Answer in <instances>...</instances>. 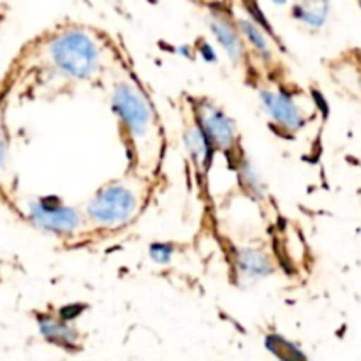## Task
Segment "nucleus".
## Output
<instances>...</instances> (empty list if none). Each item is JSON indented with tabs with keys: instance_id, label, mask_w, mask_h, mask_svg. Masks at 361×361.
<instances>
[{
	"instance_id": "obj_1",
	"label": "nucleus",
	"mask_w": 361,
	"mask_h": 361,
	"mask_svg": "<svg viewBox=\"0 0 361 361\" xmlns=\"http://www.w3.org/2000/svg\"><path fill=\"white\" fill-rule=\"evenodd\" d=\"M111 102L120 123L136 147V154L143 157V152L148 150L157 155L161 145L157 137V123L154 109L141 88L133 81H120L115 85Z\"/></svg>"
},
{
	"instance_id": "obj_2",
	"label": "nucleus",
	"mask_w": 361,
	"mask_h": 361,
	"mask_svg": "<svg viewBox=\"0 0 361 361\" xmlns=\"http://www.w3.org/2000/svg\"><path fill=\"white\" fill-rule=\"evenodd\" d=\"M48 56L59 73L74 80H88L102 63L101 46L81 28H67L53 35L48 42Z\"/></svg>"
},
{
	"instance_id": "obj_3",
	"label": "nucleus",
	"mask_w": 361,
	"mask_h": 361,
	"mask_svg": "<svg viewBox=\"0 0 361 361\" xmlns=\"http://www.w3.org/2000/svg\"><path fill=\"white\" fill-rule=\"evenodd\" d=\"M140 210V194L130 183L111 182L99 189L87 207L92 224L101 228L123 226Z\"/></svg>"
},
{
	"instance_id": "obj_4",
	"label": "nucleus",
	"mask_w": 361,
	"mask_h": 361,
	"mask_svg": "<svg viewBox=\"0 0 361 361\" xmlns=\"http://www.w3.org/2000/svg\"><path fill=\"white\" fill-rule=\"evenodd\" d=\"M28 215L39 229L53 235H73L81 228L80 214L55 196L41 197L30 203Z\"/></svg>"
},
{
	"instance_id": "obj_5",
	"label": "nucleus",
	"mask_w": 361,
	"mask_h": 361,
	"mask_svg": "<svg viewBox=\"0 0 361 361\" xmlns=\"http://www.w3.org/2000/svg\"><path fill=\"white\" fill-rule=\"evenodd\" d=\"M197 127L212 148L231 150L236 143V126L221 108L203 101L197 108Z\"/></svg>"
},
{
	"instance_id": "obj_6",
	"label": "nucleus",
	"mask_w": 361,
	"mask_h": 361,
	"mask_svg": "<svg viewBox=\"0 0 361 361\" xmlns=\"http://www.w3.org/2000/svg\"><path fill=\"white\" fill-rule=\"evenodd\" d=\"M261 101L267 108L268 115L275 120L277 126L286 130H298L305 123V115L296 104L295 99L284 90H263Z\"/></svg>"
},
{
	"instance_id": "obj_7",
	"label": "nucleus",
	"mask_w": 361,
	"mask_h": 361,
	"mask_svg": "<svg viewBox=\"0 0 361 361\" xmlns=\"http://www.w3.org/2000/svg\"><path fill=\"white\" fill-rule=\"evenodd\" d=\"M208 23H210L212 32L217 37V41L221 42L222 48L229 55V59L238 66L245 59V42H243V37L236 28L235 21L224 13H210Z\"/></svg>"
},
{
	"instance_id": "obj_8",
	"label": "nucleus",
	"mask_w": 361,
	"mask_h": 361,
	"mask_svg": "<svg viewBox=\"0 0 361 361\" xmlns=\"http://www.w3.org/2000/svg\"><path fill=\"white\" fill-rule=\"evenodd\" d=\"M236 270L245 281H256V279L268 277L274 271L270 257L267 252L256 249H238L236 250Z\"/></svg>"
},
{
	"instance_id": "obj_9",
	"label": "nucleus",
	"mask_w": 361,
	"mask_h": 361,
	"mask_svg": "<svg viewBox=\"0 0 361 361\" xmlns=\"http://www.w3.org/2000/svg\"><path fill=\"white\" fill-rule=\"evenodd\" d=\"M39 328H41V334L53 344L67 349L78 348L80 335L69 323L62 321L60 317L41 316L39 317Z\"/></svg>"
},
{
	"instance_id": "obj_10",
	"label": "nucleus",
	"mask_w": 361,
	"mask_h": 361,
	"mask_svg": "<svg viewBox=\"0 0 361 361\" xmlns=\"http://www.w3.org/2000/svg\"><path fill=\"white\" fill-rule=\"evenodd\" d=\"M238 27L242 37H245V41L259 53L261 59L267 60V62L274 59V49H271L270 39H268L267 32L259 25H256L250 20H238Z\"/></svg>"
},
{
	"instance_id": "obj_11",
	"label": "nucleus",
	"mask_w": 361,
	"mask_h": 361,
	"mask_svg": "<svg viewBox=\"0 0 361 361\" xmlns=\"http://www.w3.org/2000/svg\"><path fill=\"white\" fill-rule=\"evenodd\" d=\"M328 14H330V4L326 2L296 4L293 7V16L310 27H323L324 21L328 20Z\"/></svg>"
},
{
	"instance_id": "obj_12",
	"label": "nucleus",
	"mask_w": 361,
	"mask_h": 361,
	"mask_svg": "<svg viewBox=\"0 0 361 361\" xmlns=\"http://www.w3.org/2000/svg\"><path fill=\"white\" fill-rule=\"evenodd\" d=\"M267 348L281 361H309L296 345H293L291 342L279 337V335L267 338Z\"/></svg>"
},
{
	"instance_id": "obj_13",
	"label": "nucleus",
	"mask_w": 361,
	"mask_h": 361,
	"mask_svg": "<svg viewBox=\"0 0 361 361\" xmlns=\"http://www.w3.org/2000/svg\"><path fill=\"white\" fill-rule=\"evenodd\" d=\"M185 145H187V150H189V154L192 155V159L197 162V164H203V162H207V155H208V148H210V145L207 143V140H204V136H203V133H201L200 127L194 126L187 130Z\"/></svg>"
},
{
	"instance_id": "obj_14",
	"label": "nucleus",
	"mask_w": 361,
	"mask_h": 361,
	"mask_svg": "<svg viewBox=\"0 0 361 361\" xmlns=\"http://www.w3.org/2000/svg\"><path fill=\"white\" fill-rule=\"evenodd\" d=\"M240 176H242V183H243V185H249L250 187V192H252V194H256L257 190L263 189V185H261L259 175H257V173L254 171V168L247 161L243 162L242 166H240Z\"/></svg>"
},
{
	"instance_id": "obj_15",
	"label": "nucleus",
	"mask_w": 361,
	"mask_h": 361,
	"mask_svg": "<svg viewBox=\"0 0 361 361\" xmlns=\"http://www.w3.org/2000/svg\"><path fill=\"white\" fill-rule=\"evenodd\" d=\"M173 256V247L169 243H154L150 247V257L159 264L169 263Z\"/></svg>"
},
{
	"instance_id": "obj_16",
	"label": "nucleus",
	"mask_w": 361,
	"mask_h": 361,
	"mask_svg": "<svg viewBox=\"0 0 361 361\" xmlns=\"http://www.w3.org/2000/svg\"><path fill=\"white\" fill-rule=\"evenodd\" d=\"M6 162V137H4L2 127H0V168Z\"/></svg>"
}]
</instances>
